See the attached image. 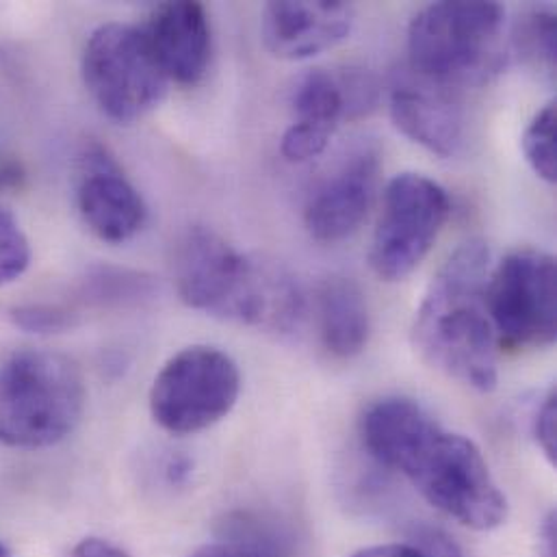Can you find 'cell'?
Segmentation results:
<instances>
[{"mask_svg": "<svg viewBox=\"0 0 557 557\" xmlns=\"http://www.w3.org/2000/svg\"><path fill=\"white\" fill-rule=\"evenodd\" d=\"M360 438L377 465L404 475L447 519L475 532L506 523L508 499L482 449L445 430L421 404L406 397L373 401L362 412Z\"/></svg>", "mask_w": 557, "mask_h": 557, "instance_id": "6da1fadb", "label": "cell"}, {"mask_svg": "<svg viewBox=\"0 0 557 557\" xmlns=\"http://www.w3.org/2000/svg\"><path fill=\"white\" fill-rule=\"evenodd\" d=\"M488 276L486 242L460 244L430 282L412 323L419 356L480 393L495 391L499 382V343L486 306Z\"/></svg>", "mask_w": 557, "mask_h": 557, "instance_id": "7a4b0ae2", "label": "cell"}, {"mask_svg": "<svg viewBox=\"0 0 557 557\" xmlns=\"http://www.w3.org/2000/svg\"><path fill=\"white\" fill-rule=\"evenodd\" d=\"M170 268L178 297L211 317L274 334L293 310V282L278 261L242 255L211 228H187Z\"/></svg>", "mask_w": 557, "mask_h": 557, "instance_id": "3957f363", "label": "cell"}, {"mask_svg": "<svg viewBox=\"0 0 557 557\" xmlns=\"http://www.w3.org/2000/svg\"><path fill=\"white\" fill-rule=\"evenodd\" d=\"M506 9L499 2H434L408 26L406 65L456 91L486 85L504 72Z\"/></svg>", "mask_w": 557, "mask_h": 557, "instance_id": "277c9868", "label": "cell"}, {"mask_svg": "<svg viewBox=\"0 0 557 557\" xmlns=\"http://www.w3.org/2000/svg\"><path fill=\"white\" fill-rule=\"evenodd\" d=\"M78 364L52 349H20L0 362V445L46 449L67 438L85 410Z\"/></svg>", "mask_w": 557, "mask_h": 557, "instance_id": "5b68a950", "label": "cell"}, {"mask_svg": "<svg viewBox=\"0 0 557 557\" xmlns=\"http://www.w3.org/2000/svg\"><path fill=\"white\" fill-rule=\"evenodd\" d=\"M81 72L96 107L117 124H133L161 104L170 81L139 26H98L83 48Z\"/></svg>", "mask_w": 557, "mask_h": 557, "instance_id": "8992f818", "label": "cell"}, {"mask_svg": "<svg viewBox=\"0 0 557 557\" xmlns=\"http://www.w3.org/2000/svg\"><path fill=\"white\" fill-rule=\"evenodd\" d=\"M242 393V371L222 349L191 345L174 354L150 388L154 423L174 434L205 432L226 419Z\"/></svg>", "mask_w": 557, "mask_h": 557, "instance_id": "52a82bcc", "label": "cell"}, {"mask_svg": "<svg viewBox=\"0 0 557 557\" xmlns=\"http://www.w3.org/2000/svg\"><path fill=\"white\" fill-rule=\"evenodd\" d=\"M499 349H545L556 343V259L536 248L510 252L486 284Z\"/></svg>", "mask_w": 557, "mask_h": 557, "instance_id": "ba28073f", "label": "cell"}, {"mask_svg": "<svg viewBox=\"0 0 557 557\" xmlns=\"http://www.w3.org/2000/svg\"><path fill=\"white\" fill-rule=\"evenodd\" d=\"M449 213V194L436 181L414 172L395 176L386 185L369 250L375 276L386 282L408 278L438 242Z\"/></svg>", "mask_w": 557, "mask_h": 557, "instance_id": "9c48e42d", "label": "cell"}, {"mask_svg": "<svg viewBox=\"0 0 557 557\" xmlns=\"http://www.w3.org/2000/svg\"><path fill=\"white\" fill-rule=\"evenodd\" d=\"M76 207L85 226L107 244H126L148 222V207L115 157L91 141L78 154Z\"/></svg>", "mask_w": 557, "mask_h": 557, "instance_id": "30bf717a", "label": "cell"}, {"mask_svg": "<svg viewBox=\"0 0 557 557\" xmlns=\"http://www.w3.org/2000/svg\"><path fill=\"white\" fill-rule=\"evenodd\" d=\"M388 111L397 131L428 152L449 159L460 150L465 139L460 91L401 65L391 78Z\"/></svg>", "mask_w": 557, "mask_h": 557, "instance_id": "8fae6325", "label": "cell"}, {"mask_svg": "<svg viewBox=\"0 0 557 557\" xmlns=\"http://www.w3.org/2000/svg\"><path fill=\"white\" fill-rule=\"evenodd\" d=\"M380 183V154L360 148L323 178L306 200L304 226L319 244L349 239L367 220Z\"/></svg>", "mask_w": 557, "mask_h": 557, "instance_id": "7c38bea8", "label": "cell"}, {"mask_svg": "<svg viewBox=\"0 0 557 557\" xmlns=\"http://www.w3.org/2000/svg\"><path fill=\"white\" fill-rule=\"evenodd\" d=\"M356 9L343 0H280L263 9L261 39L284 61H304L338 46L354 28Z\"/></svg>", "mask_w": 557, "mask_h": 557, "instance_id": "4fadbf2b", "label": "cell"}, {"mask_svg": "<svg viewBox=\"0 0 557 557\" xmlns=\"http://www.w3.org/2000/svg\"><path fill=\"white\" fill-rule=\"evenodd\" d=\"M139 28L170 83L196 85L205 78L213 50L211 20L205 4L189 0L161 2Z\"/></svg>", "mask_w": 557, "mask_h": 557, "instance_id": "5bb4252c", "label": "cell"}, {"mask_svg": "<svg viewBox=\"0 0 557 557\" xmlns=\"http://www.w3.org/2000/svg\"><path fill=\"white\" fill-rule=\"evenodd\" d=\"M293 122L284 131L280 152L286 161L304 163L319 157L341 122H349V104L341 70H308L290 91Z\"/></svg>", "mask_w": 557, "mask_h": 557, "instance_id": "9a60e30c", "label": "cell"}, {"mask_svg": "<svg viewBox=\"0 0 557 557\" xmlns=\"http://www.w3.org/2000/svg\"><path fill=\"white\" fill-rule=\"evenodd\" d=\"M317 325L323 347L336 358L362 354L371 332L362 288L351 278L332 276L317 290Z\"/></svg>", "mask_w": 557, "mask_h": 557, "instance_id": "2e32d148", "label": "cell"}, {"mask_svg": "<svg viewBox=\"0 0 557 557\" xmlns=\"http://www.w3.org/2000/svg\"><path fill=\"white\" fill-rule=\"evenodd\" d=\"M512 48L534 72L554 78L557 63V17L549 9L525 11L512 26Z\"/></svg>", "mask_w": 557, "mask_h": 557, "instance_id": "e0dca14e", "label": "cell"}, {"mask_svg": "<svg viewBox=\"0 0 557 557\" xmlns=\"http://www.w3.org/2000/svg\"><path fill=\"white\" fill-rule=\"evenodd\" d=\"M556 100H549L528 124L521 146L525 161L530 163L532 172L549 183L556 185L557 181V144H556Z\"/></svg>", "mask_w": 557, "mask_h": 557, "instance_id": "ac0fdd59", "label": "cell"}, {"mask_svg": "<svg viewBox=\"0 0 557 557\" xmlns=\"http://www.w3.org/2000/svg\"><path fill=\"white\" fill-rule=\"evenodd\" d=\"M152 293V278L117 270V268H96L87 274L83 284V295L91 301H137Z\"/></svg>", "mask_w": 557, "mask_h": 557, "instance_id": "d6986e66", "label": "cell"}, {"mask_svg": "<svg viewBox=\"0 0 557 557\" xmlns=\"http://www.w3.org/2000/svg\"><path fill=\"white\" fill-rule=\"evenodd\" d=\"M189 557H280V552L265 532L250 528L248 519H239L228 523L224 536L202 545Z\"/></svg>", "mask_w": 557, "mask_h": 557, "instance_id": "ffe728a7", "label": "cell"}, {"mask_svg": "<svg viewBox=\"0 0 557 557\" xmlns=\"http://www.w3.org/2000/svg\"><path fill=\"white\" fill-rule=\"evenodd\" d=\"M30 265V244L20 222L0 207V286L20 278Z\"/></svg>", "mask_w": 557, "mask_h": 557, "instance_id": "44dd1931", "label": "cell"}, {"mask_svg": "<svg viewBox=\"0 0 557 557\" xmlns=\"http://www.w3.org/2000/svg\"><path fill=\"white\" fill-rule=\"evenodd\" d=\"M349 557H462V552L449 536L436 530H428L419 532L406 543L373 545Z\"/></svg>", "mask_w": 557, "mask_h": 557, "instance_id": "7402d4cb", "label": "cell"}, {"mask_svg": "<svg viewBox=\"0 0 557 557\" xmlns=\"http://www.w3.org/2000/svg\"><path fill=\"white\" fill-rule=\"evenodd\" d=\"M15 327L30 334H57L74 325V312L52 304H24L9 312Z\"/></svg>", "mask_w": 557, "mask_h": 557, "instance_id": "603a6c76", "label": "cell"}, {"mask_svg": "<svg viewBox=\"0 0 557 557\" xmlns=\"http://www.w3.org/2000/svg\"><path fill=\"white\" fill-rule=\"evenodd\" d=\"M536 445L541 447L543 456L552 467H556L557 458V399L556 388H549V393L543 397L541 406L536 408L534 421H532Z\"/></svg>", "mask_w": 557, "mask_h": 557, "instance_id": "cb8c5ba5", "label": "cell"}, {"mask_svg": "<svg viewBox=\"0 0 557 557\" xmlns=\"http://www.w3.org/2000/svg\"><path fill=\"white\" fill-rule=\"evenodd\" d=\"M70 557H128V554L113 545L111 541H104V539H96V536H89V539H83L74 549Z\"/></svg>", "mask_w": 557, "mask_h": 557, "instance_id": "d4e9b609", "label": "cell"}, {"mask_svg": "<svg viewBox=\"0 0 557 557\" xmlns=\"http://www.w3.org/2000/svg\"><path fill=\"white\" fill-rule=\"evenodd\" d=\"M539 557H557L556 512H549L539 532Z\"/></svg>", "mask_w": 557, "mask_h": 557, "instance_id": "484cf974", "label": "cell"}, {"mask_svg": "<svg viewBox=\"0 0 557 557\" xmlns=\"http://www.w3.org/2000/svg\"><path fill=\"white\" fill-rule=\"evenodd\" d=\"M24 178H26L24 168L17 161H2L0 163V194L20 189Z\"/></svg>", "mask_w": 557, "mask_h": 557, "instance_id": "4316f807", "label": "cell"}, {"mask_svg": "<svg viewBox=\"0 0 557 557\" xmlns=\"http://www.w3.org/2000/svg\"><path fill=\"white\" fill-rule=\"evenodd\" d=\"M0 557H13V556H11V554H9V552H7V549H4V547H2V545H0Z\"/></svg>", "mask_w": 557, "mask_h": 557, "instance_id": "83f0119b", "label": "cell"}]
</instances>
